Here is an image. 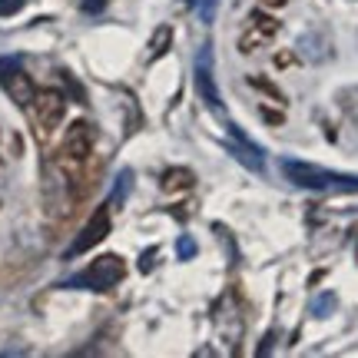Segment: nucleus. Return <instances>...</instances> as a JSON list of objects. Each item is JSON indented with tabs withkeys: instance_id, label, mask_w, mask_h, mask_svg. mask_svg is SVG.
I'll list each match as a JSON object with an SVG mask.
<instances>
[{
	"instance_id": "6e6552de",
	"label": "nucleus",
	"mask_w": 358,
	"mask_h": 358,
	"mask_svg": "<svg viewBox=\"0 0 358 358\" xmlns=\"http://www.w3.org/2000/svg\"><path fill=\"white\" fill-rule=\"evenodd\" d=\"M90 150H93V129L87 123H73L66 129V140H64V156L66 159H87Z\"/></svg>"
},
{
	"instance_id": "ddd939ff",
	"label": "nucleus",
	"mask_w": 358,
	"mask_h": 358,
	"mask_svg": "<svg viewBox=\"0 0 358 358\" xmlns=\"http://www.w3.org/2000/svg\"><path fill=\"white\" fill-rule=\"evenodd\" d=\"M176 256L179 259H192V256H196V243H192V236H179Z\"/></svg>"
},
{
	"instance_id": "20e7f679",
	"label": "nucleus",
	"mask_w": 358,
	"mask_h": 358,
	"mask_svg": "<svg viewBox=\"0 0 358 358\" xmlns=\"http://www.w3.org/2000/svg\"><path fill=\"white\" fill-rule=\"evenodd\" d=\"M279 34V20L275 17H268V13H252L249 17V27H245V34L239 37V50L243 53H252L259 50L262 43H268V40Z\"/></svg>"
},
{
	"instance_id": "6ab92c4d",
	"label": "nucleus",
	"mask_w": 358,
	"mask_h": 358,
	"mask_svg": "<svg viewBox=\"0 0 358 358\" xmlns=\"http://www.w3.org/2000/svg\"><path fill=\"white\" fill-rule=\"evenodd\" d=\"M156 262V249H150V252H143V259H140V268L143 272H150V266Z\"/></svg>"
},
{
	"instance_id": "1a4fd4ad",
	"label": "nucleus",
	"mask_w": 358,
	"mask_h": 358,
	"mask_svg": "<svg viewBox=\"0 0 358 358\" xmlns=\"http://www.w3.org/2000/svg\"><path fill=\"white\" fill-rule=\"evenodd\" d=\"M3 90H7V93H10V96H13L17 103H24V106H30V100H34V93H37V90H34V83L27 80L24 70H20V73H17V77H13Z\"/></svg>"
},
{
	"instance_id": "2eb2a0df",
	"label": "nucleus",
	"mask_w": 358,
	"mask_h": 358,
	"mask_svg": "<svg viewBox=\"0 0 358 358\" xmlns=\"http://www.w3.org/2000/svg\"><path fill=\"white\" fill-rule=\"evenodd\" d=\"M249 83H252L256 90H262V93H268V96H275V100H282V93H279L275 87H272L268 80H262V77H249Z\"/></svg>"
},
{
	"instance_id": "9b49d317",
	"label": "nucleus",
	"mask_w": 358,
	"mask_h": 358,
	"mask_svg": "<svg viewBox=\"0 0 358 358\" xmlns=\"http://www.w3.org/2000/svg\"><path fill=\"white\" fill-rule=\"evenodd\" d=\"M169 40H173V30H169L166 24L156 27L153 40H150V60H159V57H163V53L169 50Z\"/></svg>"
},
{
	"instance_id": "4be33fe9",
	"label": "nucleus",
	"mask_w": 358,
	"mask_h": 358,
	"mask_svg": "<svg viewBox=\"0 0 358 358\" xmlns=\"http://www.w3.org/2000/svg\"><path fill=\"white\" fill-rule=\"evenodd\" d=\"M355 256H358V252H355Z\"/></svg>"
},
{
	"instance_id": "f3484780",
	"label": "nucleus",
	"mask_w": 358,
	"mask_h": 358,
	"mask_svg": "<svg viewBox=\"0 0 358 358\" xmlns=\"http://www.w3.org/2000/svg\"><path fill=\"white\" fill-rule=\"evenodd\" d=\"M213 13H216V0H203V3H199V17L209 24V20H213Z\"/></svg>"
},
{
	"instance_id": "f8f14e48",
	"label": "nucleus",
	"mask_w": 358,
	"mask_h": 358,
	"mask_svg": "<svg viewBox=\"0 0 358 358\" xmlns=\"http://www.w3.org/2000/svg\"><path fill=\"white\" fill-rule=\"evenodd\" d=\"M20 73V57H0V87H7Z\"/></svg>"
},
{
	"instance_id": "f03ea898",
	"label": "nucleus",
	"mask_w": 358,
	"mask_h": 358,
	"mask_svg": "<svg viewBox=\"0 0 358 358\" xmlns=\"http://www.w3.org/2000/svg\"><path fill=\"white\" fill-rule=\"evenodd\" d=\"M127 275V262L120 256H100L93 266L83 272V275H73L70 282H64L66 289H93V292H103Z\"/></svg>"
},
{
	"instance_id": "0eeeda50",
	"label": "nucleus",
	"mask_w": 358,
	"mask_h": 358,
	"mask_svg": "<svg viewBox=\"0 0 358 358\" xmlns=\"http://www.w3.org/2000/svg\"><path fill=\"white\" fill-rule=\"evenodd\" d=\"M229 150L232 156L243 163V166H249L252 173H262L266 169V159H262V150L259 146H252V143L243 136V129L239 127H229Z\"/></svg>"
},
{
	"instance_id": "f257e3e1",
	"label": "nucleus",
	"mask_w": 358,
	"mask_h": 358,
	"mask_svg": "<svg viewBox=\"0 0 358 358\" xmlns=\"http://www.w3.org/2000/svg\"><path fill=\"white\" fill-rule=\"evenodd\" d=\"M282 173L289 182H295L299 189L312 192H358V176L348 173H332V169L312 166V163H299V159H285Z\"/></svg>"
},
{
	"instance_id": "412c9836",
	"label": "nucleus",
	"mask_w": 358,
	"mask_h": 358,
	"mask_svg": "<svg viewBox=\"0 0 358 358\" xmlns=\"http://www.w3.org/2000/svg\"><path fill=\"white\" fill-rule=\"evenodd\" d=\"M179 3H182V7H192V3H196V0H179Z\"/></svg>"
},
{
	"instance_id": "39448f33",
	"label": "nucleus",
	"mask_w": 358,
	"mask_h": 358,
	"mask_svg": "<svg viewBox=\"0 0 358 358\" xmlns=\"http://www.w3.org/2000/svg\"><path fill=\"white\" fill-rule=\"evenodd\" d=\"M30 106H34V116H37V123L47 133H50L60 120H64V110H66V103L64 96L57 93V90H43V93H34V100H30Z\"/></svg>"
},
{
	"instance_id": "aec40b11",
	"label": "nucleus",
	"mask_w": 358,
	"mask_h": 358,
	"mask_svg": "<svg viewBox=\"0 0 358 358\" xmlns=\"http://www.w3.org/2000/svg\"><path fill=\"white\" fill-rule=\"evenodd\" d=\"M259 3H266V7H282L285 0H259Z\"/></svg>"
},
{
	"instance_id": "423d86ee",
	"label": "nucleus",
	"mask_w": 358,
	"mask_h": 358,
	"mask_svg": "<svg viewBox=\"0 0 358 358\" xmlns=\"http://www.w3.org/2000/svg\"><path fill=\"white\" fill-rule=\"evenodd\" d=\"M196 90H199V96L206 100L209 110L222 113V96H219L216 80H213V57H209V50H203L196 57Z\"/></svg>"
},
{
	"instance_id": "a211bd4d",
	"label": "nucleus",
	"mask_w": 358,
	"mask_h": 358,
	"mask_svg": "<svg viewBox=\"0 0 358 358\" xmlns=\"http://www.w3.org/2000/svg\"><path fill=\"white\" fill-rule=\"evenodd\" d=\"M80 7L87 13H100L103 7H106V0H80Z\"/></svg>"
},
{
	"instance_id": "dca6fc26",
	"label": "nucleus",
	"mask_w": 358,
	"mask_h": 358,
	"mask_svg": "<svg viewBox=\"0 0 358 358\" xmlns=\"http://www.w3.org/2000/svg\"><path fill=\"white\" fill-rule=\"evenodd\" d=\"M24 7V0H0V17H10Z\"/></svg>"
},
{
	"instance_id": "7ed1b4c3",
	"label": "nucleus",
	"mask_w": 358,
	"mask_h": 358,
	"mask_svg": "<svg viewBox=\"0 0 358 358\" xmlns=\"http://www.w3.org/2000/svg\"><path fill=\"white\" fill-rule=\"evenodd\" d=\"M106 236H110V213H106V209H96V213L90 216V222L83 226V232L73 239V245L66 249V259L90 252V249H93V245H100Z\"/></svg>"
},
{
	"instance_id": "4468645a",
	"label": "nucleus",
	"mask_w": 358,
	"mask_h": 358,
	"mask_svg": "<svg viewBox=\"0 0 358 358\" xmlns=\"http://www.w3.org/2000/svg\"><path fill=\"white\" fill-rule=\"evenodd\" d=\"M332 308H335V295H322L319 302L312 306V312H315V315H319V319H322V315H329Z\"/></svg>"
},
{
	"instance_id": "9d476101",
	"label": "nucleus",
	"mask_w": 358,
	"mask_h": 358,
	"mask_svg": "<svg viewBox=\"0 0 358 358\" xmlns=\"http://www.w3.org/2000/svg\"><path fill=\"white\" fill-rule=\"evenodd\" d=\"M192 182H196V176H192L189 169H169L166 176H163V189L166 192H182V189H189Z\"/></svg>"
}]
</instances>
